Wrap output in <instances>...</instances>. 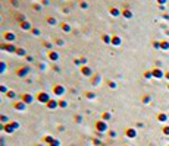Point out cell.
<instances>
[{"label":"cell","instance_id":"603a6c76","mask_svg":"<svg viewBox=\"0 0 169 146\" xmlns=\"http://www.w3.org/2000/svg\"><path fill=\"white\" fill-rule=\"evenodd\" d=\"M6 70V65H5V61H0V73H5Z\"/></svg>","mask_w":169,"mask_h":146},{"label":"cell","instance_id":"9a60e30c","mask_svg":"<svg viewBox=\"0 0 169 146\" xmlns=\"http://www.w3.org/2000/svg\"><path fill=\"white\" fill-rule=\"evenodd\" d=\"M110 44L119 45V44H121V38H119L118 35H113V37H112V40H110Z\"/></svg>","mask_w":169,"mask_h":146},{"label":"cell","instance_id":"4dcf8cb0","mask_svg":"<svg viewBox=\"0 0 169 146\" xmlns=\"http://www.w3.org/2000/svg\"><path fill=\"white\" fill-rule=\"evenodd\" d=\"M0 24H2V16H0Z\"/></svg>","mask_w":169,"mask_h":146},{"label":"cell","instance_id":"1f68e13d","mask_svg":"<svg viewBox=\"0 0 169 146\" xmlns=\"http://www.w3.org/2000/svg\"><path fill=\"white\" fill-rule=\"evenodd\" d=\"M0 10H2V5H0Z\"/></svg>","mask_w":169,"mask_h":146},{"label":"cell","instance_id":"2e32d148","mask_svg":"<svg viewBox=\"0 0 169 146\" xmlns=\"http://www.w3.org/2000/svg\"><path fill=\"white\" fill-rule=\"evenodd\" d=\"M55 45L63 47V45H65V40H63V38H55Z\"/></svg>","mask_w":169,"mask_h":146},{"label":"cell","instance_id":"4316f807","mask_svg":"<svg viewBox=\"0 0 169 146\" xmlns=\"http://www.w3.org/2000/svg\"><path fill=\"white\" fill-rule=\"evenodd\" d=\"M47 105L50 107V108H55V107H56V102H55V101H49V104H47Z\"/></svg>","mask_w":169,"mask_h":146},{"label":"cell","instance_id":"484cf974","mask_svg":"<svg viewBox=\"0 0 169 146\" xmlns=\"http://www.w3.org/2000/svg\"><path fill=\"white\" fill-rule=\"evenodd\" d=\"M22 99H24V101H25V102H30V101H31V99H33V98L30 97V95H24V97H22Z\"/></svg>","mask_w":169,"mask_h":146},{"label":"cell","instance_id":"30bf717a","mask_svg":"<svg viewBox=\"0 0 169 146\" xmlns=\"http://www.w3.org/2000/svg\"><path fill=\"white\" fill-rule=\"evenodd\" d=\"M109 13L110 15H112V16H119V13H121V12H119V9L118 8H113V6H110L109 8Z\"/></svg>","mask_w":169,"mask_h":146},{"label":"cell","instance_id":"5b68a950","mask_svg":"<svg viewBox=\"0 0 169 146\" xmlns=\"http://www.w3.org/2000/svg\"><path fill=\"white\" fill-rule=\"evenodd\" d=\"M44 22L49 25V26H56V25H58V19L55 16H51V15H49V16L44 18Z\"/></svg>","mask_w":169,"mask_h":146},{"label":"cell","instance_id":"83f0119b","mask_svg":"<svg viewBox=\"0 0 169 146\" xmlns=\"http://www.w3.org/2000/svg\"><path fill=\"white\" fill-rule=\"evenodd\" d=\"M62 12H63V13H69V9H68V8H62Z\"/></svg>","mask_w":169,"mask_h":146},{"label":"cell","instance_id":"7402d4cb","mask_svg":"<svg viewBox=\"0 0 169 146\" xmlns=\"http://www.w3.org/2000/svg\"><path fill=\"white\" fill-rule=\"evenodd\" d=\"M122 15H124L125 18H131V16H132V13H131L129 10H127V9H125V10H122Z\"/></svg>","mask_w":169,"mask_h":146},{"label":"cell","instance_id":"277c9868","mask_svg":"<svg viewBox=\"0 0 169 146\" xmlns=\"http://www.w3.org/2000/svg\"><path fill=\"white\" fill-rule=\"evenodd\" d=\"M59 28H60V31H62V32H65V34H71V32H72V26H71L69 22H60Z\"/></svg>","mask_w":169,"mask_h":146},{"label":"cell","instance_id":"7a4b0ae2","mask_svg":"<svg viewBox=\"0 0 169 146\" xmlns=\"http://www.w3.org/2000/svg\"><path fill=\"white\" fill-rule=\"evenodd\" d=\"M18 26L21 28V31H26V32H30L31 29H33V24L25 19V21H22V22H18Z\"/></svg>","mask_w":169,"mask_h":146},{"label":"cell","instance_id":"6da1fadb","mask_svg":"<svg viewBox=\"0 0 169 146\" xmlns=\"http://www.w3.org/2000/svg\"><path fill=\"white\" fill-rule=\"evenodd\" d=\"M16 45L13 42H0V50L8 51V53H16Z\"/></svg>","mask_w":169,"mask_h":146},{"label":"cell","instance_id":"7c38bea8","mask_svg":"<svg viewBox=\"0 0 169 146\" xmlns=\"http://www.w3.org/2000/svg\"><path fill=\"white\" fill-rule=\"evenodd\" d=\"M110 40H112V37H110L109 34H103V35H101V41H103L104 44H110Z\"/></svg>","mask_w":169,"mask_h":146},{"label":"cell","instance_id":"ba28073f","mask_svg":"<svg viewBox=\"0 0 169 146\" xmlns=\"http://www.w3.org/2000/svg\"><path fill=\"white\" fill-rule=\"evenodd\" d=\"M28 72H30V67H28V66H22V67H19V69L16 70V73L19 75V76H25Z\"/></svg>","mask_w":169,"mask_h":146},{"label":"cell","instance_id":"cb8c5ba5","mask_svg":"<svg viewBox=\"0 0 169 146\" xmlns=\"http://www.w3.org/2000/svg\"><path fill=\"white\" fill-rule=\"evenodd\" d=\"M15 108H16V110H24L25 105H24V104H21V102H18V104H15Z\"/></svg>","mask_w":169,"mask_h":146},{"label":"cell","instance_id":"ac0fdd59","mask_svg":"<svg viewBox=\"0 0 169 146\" xmlns=\"http://www.w3.org/2000/svg\"><path fill=\"white\" fill-rule=\"evenodd\" d=\"M15 19H16L18 22H22V21H25L26 18H25V15H22V13H15Z\"/></svg>","mask_w":169,"mask_h":146},{"label":"cell","instance_id":"8fae6325","mask_svg":"<svg viewBox=\"0 0 169 146\" xmlns=\"http://www.w3.org/2000/svg\"><path fill=\"white\" fill-rule=\"evenodd\" d=\"M81 73H83L84 76H90V75H91V69H90L88 66H83V67H81Z\"/></svg>","mask_w":169,"mask_h":146},{"label":"cell","instance_id":"3957f363","mask_svg":"<svg viewBox=\"0 0 169 146\" xmlns=\"http://www.w3.org/2000/svg\"><path fill=\"white\" fill-rule=\"evenodd\" d=\"M3 38H5L6 42H15L16 34L13 32V31H6V32H3Z\"/></svg>","mask_w":169,"mask_h":146},{"label":"cell","instance_id":"52a82bcc","mask_svg":"<svg viewBox=\"0 0 169 146\" xmlns=\"http://www.w3.org/2000/svg\"><path fill=\"white\" fill-rule=\"evenodd\" d=\"M78 6H79V9H81V10H88V8H90V3H88L87 0H79V2H78Z\"/></svg>","mask_w":169,"mask_h":146},{"label":"cell","instance_id":"d6986e66","mask_svg":"<svg viewBox=\"0 0 169 146\" xmlns=\"http://www.w3.org/2000/svg\"><path fill=\"white\" fill-rule=\"evenodd\" d=\"M53 91H55V94L60 95V94L63 92V88H62V86H55V88H53Z\"/></svg>","mask_w":169,"mask_h":146},{"label":"cell","instance_id":"8992f818","mask_svg":"<svg viewBox=\"0 0 169 146\" xmlns=\"http://www.w3.org/2000/svg\"><path fill=\"white\" fill-rule=\"evenodd\" d=\"M47 57H49L50 60H53V61H58V60H59V53L55 51V50H50V51L47 53Z\"/></svg>","mask_w":169,"mask_h":146},{"label":"cell","instance_id":"e0dca14e","mask_svg":"<svg viewBox=\"0 0 169 146\" xmlns=\"http://www.w3.org/2000/svg\"><path fill=\"white\" fill-rule=\"evenodd\" d=\"M15 54H16V56H26V51L24 48H22V47H18L16 48V53H15Z\"/></svg>","mask_w":169,"mask_h":146},{"label":"cell","instance_id":"f546056e","mask_svg":"<svg viewBox=\"0 0 169 146\" xmlns=\"http://www.w3.org/2000/svg\"><path fill=\"white\" fill-rule=\"evenodd\" d=\"M31 2H33V3H38L40 0H31Z\"/></svg>","mask_w":169,"mask_h":146},{"label":"cell","instance_id":"f1b7e54d","mask_svg":"<svg viewBox=\"0 0 169 146\" xmlns=\"http://www.w3.org/2000/svg\"><path fill=\"white\" fill-rule=\"evenodd\" d=\"M0 91L3 92V91H6V88H5V86H0Z\"/></svg>","mask_w":169,"mask_h":146},{"label":"cell","instance_id":"5bb4252c","mask_svg":"<svg viewBox=\"0 0 169 146\" xmlns=\"http://www.w3.org/2000/svg\"><path fill=\"white\" fill-rule=\"evenodd\" d=\"M41 45L44 47V48H47L49 51H50V50H53V44H51L50 41H43V42H41Z\"/></svg>","mask_w":169,"mask_h":146},{"label":"cell","instance_id":"9c48e42d","mask_svg":"<svg viewBox=\"0 0 169 146\" xmlns=\"http://www.w3.org/2000/svg\"><path fill=\"white\" fill-rule=\"evenodd\" d=\"M31 9H33L34 12H41L43 6H41V3H40V2H38V3H31Z\"/></svg>","mask_w":169,"mask_h":146},{"label":"cell","instance_id":"ffe728a7","mask_svg":"<svg viewBox=\"0 0 169 146\" xmlns=\"http://www.w3.org/2000/svg\"><path fill=\"white\" fill-rule=\"evenodd\" d=\"M9 2H10V5H12L15 9H18V8H19V5H21V3H19V0H9Z\"/></svg>","mask_w":169,"mask_h":146},{"label":"cell","instance_id":"d4e9b609","mask_svg":"<svg viewBox=\"0 0 169 146\" xmlns=\"http://www.w3.org/2000/svg\"><path fill=\"white\" fill-rule=\"evenodd\" d=\"M40 3H41V6H49V5H50V0H40Z\"/></svg>","mask_w":169,"mask_h":146},{"label":"cell","instance_id":"44dd1931","mask_svg":"<svg viewBox=\"0 0 169 146\" xmlns=\"http://www.w3.org/2000/svg\"><path fill=\"white\" fill-rule=\"evenodd\" d=\"M38 99H40V101H44V102H46V101H49V98H47L46 94H40V95H38Z\"/></svg>","mask_w":169,"mask_h":146},{"label":"cell","instance_id":"4fadbf2b","mask_svg":"<svg viewBox=\"0 0 169 146\" xmlns=\"http://www.w3.org/2000/svg\"><path fill=\"white\" fill-rule=\"evenodd\" d=\"M30 32L33 34L34 37H40V35H41V31H40V28H37V26H33V29H31Z\"/></svg>","mask_w":169,"mask_h":146}]
</instances>
